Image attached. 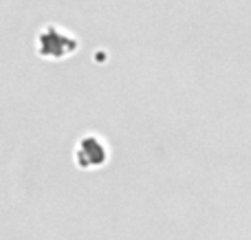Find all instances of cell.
<instances>
[{
    "label": "cell",
    "mask_w": 251,
    "mask_h": 240,
    "mask_svg": "<svg viewBox=\"0 0 251 240\" xmlns=\"http://www.w3.org/2000/svg\"><path fill=\"white\" fill-rule=\"evenodd\" d=\"M77 48V38L57 24L44 26L38 33V53L44 60H62Z\"/></svg>",
    "instance_id": "6da1fadb"
},
{
    "label": "cell",
    "mask_w": 251,
    "mask_h": 240,
    "mask_svg": "<svg viewBox=\"0 0 251 240\" xmlns=\"http://www.w3.org/2000/svg\"><path fill=\"white\" fill-rule=\"evenodd\" d=\"M108 159V148L106 144L95 135H88L79 139L77 150H75V161L79 168H100Z\"/></svg>",
    "instance_id": "7a4b0ae2"
}]
</instances>
